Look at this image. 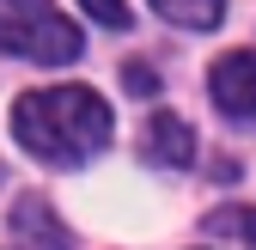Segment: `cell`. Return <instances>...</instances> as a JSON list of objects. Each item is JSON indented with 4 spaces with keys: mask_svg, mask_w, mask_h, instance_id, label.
Returning <instances> with one entry per match:
<instances>
[{
    "mask_svg": "<svg viewBox=\"0 0 256 250\" xmlns=\"http://www.w3.org/2000/svg\"><path fill=\"white\" fill-rule=\"evenodd\" d=\"M12 134L43 165H86L110 146V110L92 86H49L12 104Z\"/></svg>",
    "mask_w": 256,
    "mask_h": 250,
    "instance_id": "1",
    "label": "cell"
},
{
    "mask_svg": "<svg viewBox=\"0 0 256 250\" xmlns=\"http://www.w3.org/2000/svg\"><path fill=\"white\" fill-rule=\"evenodd\" d=\"M0 49L37 68H61L80 61V30L55 0H0Z\"/></svg>",
    "mask_w": 256,
    "mask_h": 250,
    "instance_id": "2",
    "label": "cell"
},
{
    "mask_svg": "<svg viewBox=\"0 0 256 250\" xmlns=\"http://www.w3.org/2000/svg\"><path fill=\"white\" fill-rule=\"evenodd\" d=\"M208 98H214L220 116H232V122H256V49H232V55L214 61V74H208Z\"/></svg>",
    "mask_w": 256,
    "mask_h": 250,
    "instance_id": "3",
    "label": "cell"
},
{
    "mask_svg": "<svg viewBox=\"0 0 256 250\" xmlns=\"http://www.w3.org/2000/svg\"><path fill=\"white\" fill-rule=\"evenodd\" d=\"M140 146H146V159H158L165 171H183L189 159H196V134H189V122L171 116V110H152V116H146Z\"/></svg>",
    "mask_w": 256,
    "mask_h": 250,
    "instance_id": "4",
    "label": "cell"
},
{
    "mask_svg": "<svg viewBox=\"0 0 256 250\" xmlns=\"http://www.w3.org/2000/svg\"><path fill=\"white\" fill-rule=\"evenodd\" d=\"M12 232H18V238H30L37 250H68V232L55 226V214H49V202H43V196H24V202L12 208Z\"/></svg>",
    "mask_w": 256,
    "mask_h": 250,
    "instance_id": "5",
    "label": "cell"
},
{
    "mask_svg": "<svg viewBox=\"0 0 256 250\" xmlns=\"http://www.w3.org/2000/svg\"><path fill=\"white\" fill-rule=\"evenodd\" d=\"M152 12L183 24V30H214L220 18H226V0H152Z\"/></svg>",
    "mask_w": 256,
    "mask_h": 250,
    "instance_id": "6",
    "label": "cell"
},
{
    "mask_svg": "<svg viewBox=\"0 0 256 250\" xmlns=\"http://www.w3.org/2000/svg\"><path fill=\"white\" fill-rule=\"evenodd\" d=\"M214 238H238V244H256V208H214L202 220Z\"/></svg>",
    "mask_w": 256,
    "mask_h": 250,
    "instance_id": "7",
    "label": "cell"
},
{
    "mask_svg": "<svg viewBox=\"0 0 256 250\" xmlns=\"http://www.w3.org/2000/svg\"><path fill=\"white\" fill-rule=\"evenodd\" d=\"M122 86L134 92V98H152V92H158V68H152V61H128V68H122Z\"/></svg>",
    "mask_w": 256,
    "mask_h": 250,
    "instance_id": "8",
    "label": "cell"
},
{
    "mask_svg": "<svg viewBox=\"0 0 256 250\" xmlns=\"http://www.w3.org/2000/svg\"><path fill=\"white\" fill-rule=\"evenodd\" d=\"M80 6L98 18L104 30H128V6H122V0H80Z\"/></svg>",
    "mask_w": 256,
    "mask_h": 250,
    "instance_id": "9",
    "label": "cell"
}]
</instances>
